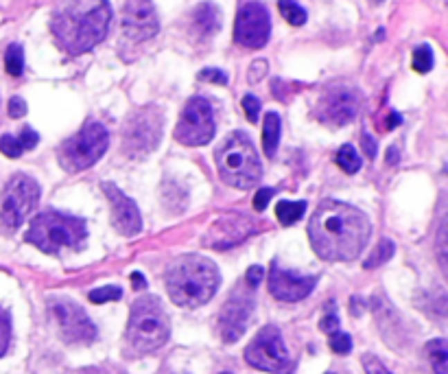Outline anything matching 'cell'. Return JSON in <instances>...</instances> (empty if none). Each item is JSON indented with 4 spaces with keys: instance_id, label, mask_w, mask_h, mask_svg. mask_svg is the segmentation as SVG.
I'll list each match as a JSON object with an SVG mask.
<instances>
[{
    "instance_id": "1",
    "label": "cell",
    "mask_w": 448,
    "mask_h": 374,
    "mask_svg": "<svg viewBox=\"0 0 448 374\" xmlns=\"http://www.w3.org/2000/svg\"><path fill=\"white\" fill-rule=\"evenodd\" d=\"M372 234L370 219L359 208L326 199L317 206L309 224V239L315 254L324 260H355Z\"/></svg>"
},
{
    "instance_id": "2",
    "label": "cell",
    "mask_w": 448,
    "mask_h": 374,
    "mask_svg": "<svg viewBox=\"0 0 448 374\" xmlns=\"http://www.w3.org/2000/svg\"><path fill=\"white\" fill-rule=\"evenodd\" d=\"M111 22L107 0H70L53 18V35L70 55L92 51L105 39Z\"/></svg>"
},
{
    "instance_id": "3",
    "label": "cell",
    "mask_w": 448,
    "mask_h": 374,
    "mask_svg": "<svg viewBox=\"0 0 448 374\" xmlns=\"http://www.w3.org/2000/svg\"><path fill=\"white\" fill-rule=\"evenodd\" d=\"M219 269L210 258L186 254L173 260L166 271V291L177 307L197 309L206 304L219 289Z\"/></svg>"
},
{
    "instance_id": "4",
    "label": "cell",
    "mask_w": 448,
    "mask_h": 374,
    "mask_svg": "<svg viewBox=\"0 0 448 374\" xmlns=\"http://www.w3.org/2000/svg\"><path fill=\"white\" fill-rule=\"evenodd\" d=\"M171 324L162 302L158 298H140L134 302L127 332H125V344L132 355H149L162 348L169 339Z\"/></svg>"
},
{
    "instance_id": "5",
    "label": "cell",
    "mask_w": 448,
    "mask_h": 374,
    "mask_svg": "<svg viewBox=\"0 0 448 374\" xmlns=\"http://www.w3.org/2000/svg\"><path fill=\"white\" fill-rule=\"evenodd\" d=\"M217 169L223 182L234 188H251L260 182L262 164L247 134L234 132L223 141L217 149Z\"/></svg>"
},
{
    "instance_id": "6",
    "label": "cell",
    "mask_w": 448,
    "mask_h": 374,
    "mask_svg": "<svg viewBox=\"0 0 448 374\" xmlns=\"http://www.w3.org/2000/svg\"><path fill=\"white\" fill-rule=\"evenodd\" d=\"M86 221L79 217L62 215L57 211H46L31 221V228L26 232V243L35 245L46 254H57L64 247L79 249L86 241Z\"/></svg>"
},
{
    "instance_id": "7",
    "label": "cell",
    "mask_w": 448,
    "mask_h": 374,
    "mask_svg": "<svg viewBox=\"0 0 448 374\" xmlns=\"http://www.w3.org/2000/svg\"><path fill=\"white\" fill-rule=\"evenodd\" d=\"M109 134L99 121H88L83 127L60 147V162L68 173L90 169L107 151Z\"/></svg>"
},
{
    "instance_id": "8",
    "label": "cell",
    "mask_w": 448,
    "mask_h": 374,
    "mask_svg": "<svg viewBox=\"0 0 448 374\" xmlns=\"http://www.w3.org/2000/svg\"><path fill=\"white\" fill-rule=\"evenodd\" d=\"M245 362L251 368L271 374H291L296 364L276 326H265L245 348Z\"/></svg>"
},
{
    "instance_id": "9",
    "label": "cell",
    "mask_w": 448,
    "mask_h": 374,
    "mask_svg": "<svg viewBox=\"0 0 448 374\" xmlns=\"http://www.w3.org/2000/svg\"><path fill=\"white\" fill-rule=\"evenodd\" d=\"M162 138V112L156 105H149L134 112L125 123L123 151L129 158H143L160 145Z\"/></svg>"
},
{
    "instance_id": "10",
    "label": "cell",
    "mask_w": 448,
    "mask_h": 374,
    "mask_svg": "<svg viewBox=\"0 0 448 374\" xmlns=\"http://www.w3.org/2000/svg\"><path fill=\"white\" fill-rule=\"evenodd\" d=\"M37 202H39V184L35 179L24 173L13 175L3 195L0 221L11 230L20 228L26 221V217L35 211Z\"/></svg>"
},
{
    "instance_id": "11",
    "label": "cell",
    "mask_w": 448,
    "mask_h": 374,
    "mask_svg": "<svg viewBox=\"0 0 448 374\" xmlns=\"http://www.w3.org/2000/svg\"><path fill=\"white\" fill-rule=\"evenodd\" d=\"M175 141L186 147H201L208 145L215 136V114L204 96H192L186 107L181 109L179 121L175 125Z\"/></svg>"
},
{
    "instance_id": "12",
    "label": "cell",
    "mask_w": 448,
    "mask_h": 374,
    "mask_svg": "<svg viewBox=\"0 0 448 374\" xmlns=\"http://www.w3.org/2000/svg\"><path fill=\"white\" fill-rule=\"evenodd\" d=\"M254 313V294L247 285H241L232 291L228 302L219 313V335L226 344H234L243 337V332Z\"/></svg>"
},
{
    "instance_id": "13",
    "label": "cell",
    "mask_w": 448,
    "mask_h": 374,
    "mask_svg": "<svg viewBox=\"0 0 448 374\" xmlns=\"http://www.w3.org/2000/svg\"><path fill=\"white\" fill-rule=\"evenodd\" d=\"M271 33V20L269 11L262 3L249 0V3L239 7L234 22V39L236 44L245 48H262L269 42Z\"/></svg>"
},
{
    "instance_id": "14",
    "label": "cell",
    "mask_w": 448,
    "mask_h": 374,
    "mask_svg": "<svg viewBox=\"0 0 448 374\" xmlns=\"http://www.w3.org/2000/svg\"><path fill=\"white\" fill-rule=\"evenodd\" d=\"M361 109V94L355 88L334 86L321 94L315 107V116L330 127H341L350 121H355Z\"/></svg>"
},
{
    "instance_id": "15",
    "label": "cell",
    "mask_w": 448,
    "mask_h": 374,
    "mask_svg": "<svg viewBox=\"0 0 448 374\" xmlns=\"http://www.w3.org/2000/svg\"><path fill=\"white\" fill-rule=\"evenodd\" d=\"M51 313L60 328V335L68 344H90L96 337V328L90 322L79 304L68 298H57L51 302Z\"/></svg>"
},
{
    "instance_id": "16",
    "label": "cell",
    "mask_w": 448,
    "mask_h": 374,
    "mask_svg": "<svg viewBox=\"0 0 448 374\" xmlns=\"http://www.w3.org/2000/svg\"><path fill=\"white\" fill-rule=\"evenodd\" d=\"M160 31V20L151 0H127L123 9V33L132 42L151 39Z\"/></svg>"
},
{
    "instance_id": "17",
    "label": "cell",
    "mask_w": 448,
    "mask_h": 374,
    "mask_svg": "<svg viewBox=\"0 0 448 374\" xmlns=\"http://www.w3.org/2000/svg\"><path fill=\"white\" fill-rule=\"evenodd\" d=\"M256 232V224L245 215H226L206 232L204 243L213 249H230Z\"/></svg>"
},
{
    "instance_id": "18",
    "label": "cell",
    "mask_w": 448,
    "mask_h": 374,
    "mask_svg": "<svg viewBox=\"0 0 448 374\" xmlns=\"http://www.w3.org/2000/svg\"><path fill=\"white\" fill-rule=\"evenodd\" d=\"M317 285L315 276H300L296 271H287L280 267V262H271L269 271V291L271 296L283 302H298L304 300Z\"/></svg>"
},
{
    "instance_id": "19",
    "label": "cell",
    "mask_w": 448,
    "mask_h": 374,
    "mask_svg": "<svg viewBox=\"0 0 448 374\" xmlns=\"http://www.w3.org/2000/svg\"><path fill=\"white\" fill-rule=\"evenodd\" d=\"M103 190L111 204V224L123 237H134V234L143 230V217L138 213V206L114 184L105 182Z\"/></svg>"
},
{
    "instance_id": "20",
    "label": "cell",
    "mask_w": 448,
    "mask_h": 374,
    "mask_svg": "<svg viewBox=\"0 0 448 374\" xmlns=\"http://www.w3.org/2000/svg\"><path fill=\"white\" fill-rule=\"evenodd\" d=\"M192 35L199 39L213 37L221 29V11L213 3H204L192 11Z\"/></svg>"
},
{
    "instance_id": "21",
    "label": "cell",
    "mask_w": 448,
    "mask_h": 374,
    "mask_svg": "<svg viewBox=\"0 0 448 374\" xmlns=\"http://www.w3.org/2000/svg\"><path fill=\"white\" fill-rule=\"evenodd\" d=\"M280 145V116L276 112H267L265 114V123H262V149L265 156L274 158L276 151Z\"/></svg>"
},
{
    "instance_id": "22",
    "label": "cell",
    "mask_w": 448,
    "mask_h": 374,
    "mask_svg": "<svg viewBox=\"0 0 448 374\" xmlns=\"http://www.w3.org/2000/svg\"><path fill=\"white\" fill-rule=\"evenodd\" d=\"M306 204L304 202H278L276 206V217L283 226H291L304 217Z\"/></svg>"
},
{
    "instance_id": "23",
    "label": "cell",
    "mask_w": 448,
    "mask_h": 374,
    "mask_svg": "<svg viewBox=\"0 0 448 374\" xmlns=\"http://www.w3.org/2000/svg\"><path fill=\"white\" fill-rule=\"evenodd\" d=\"M427 353L431 359V366L436 374H448V348L444 339H433L427 346Z\"/></svg>"
},
{
    "instance_id": "24",
    "label": "cell",
    "mask_w": 448,
    "mask_h": 374,
    "mask_svg": "<svg viewBox=\"0 0 448 374\" xmlns=\"http://www.w3.org/2000/svg\"><path fill=\"white\" fill-rule=\"evenodd\" d=\"M278 9L283 13V18L293 24V26H302L306 22V11L296 3V0H278Z\"/></svg>"
},
{
    "instance_id": "25",
    "label": "cell",
    "mask_w": 448,
    "mask_h": 374,
    "mask_svg": "<svg viewBox=\"0 0 448 374\" xmlns=\"http://www.w3.org/2000/svg\"><path fill=\"white\" fill-rule=\"evenodd\" d=\"M5 68L11 77H20L24 71V51L20 44H9L5 53Z\"/></svg>"
},
{
    "instance_id": "26",
    "label": "cell",
    "mask_w": 448,
    "mask_h": 374,
    "mask_svg": "<svg viewBox=\"0 0 448 374\" xmlns=\"http://www.w3.org/2000/svg\"><path fill=\"white\" fill-rule=\"evenodd\" d=\"M337 164L341 166V169L346 171V173H357L359 169H361V158H359V154H357V149L352 147V145H343L339 151H337Z\"/></svg>"
},
{
    "instance_id": "27",
    "label": "cell",
    "mask_w": 448,
    "mask_h": 374,
    "mask_svg": "<svg viewBox=\"0 0 448 374\" xmlns=\"http://www.w3.org/2000/svg\"><path fill=\"white\" fill-rule=\"evenodd\" d=\"M394 252H396V245L391 243L389 239H383L379 243V247H376L374 252H372V256L366 260V269H374V267L383 265V262H387L391 256H394Z\"/></svg>"
},
{
    "instance_id": "28",
    "label": "cell",
    "mask_w": 448,
    "mask_h": 374,
    "mask_svg": "<svg viewBox=\"0 0 448 374\" xmlns=\"http://www.w3.org/2000/svg\"><path fill=\"white\" fill-rule=\"evenodd\" d=\"M411 66H413V71L420 73V75H424L429 73L431 68H433V51L429 44H420L413 55H411Z\"/></svg>"
},
{
    "instance_id": "29",
    "label": "cell",
    "mask_w": 448,
    "mask_h": 374,
    "mask_svg": "<svg viewBox=\"0 0 448 374\" xmlns=\"http://www.w3.org/2000/svg\"><path fill=\"white\" fill-rule=\"evenodd\" d=\"M120 296H123L120 287L107 285V287H101V289L90 291V302H94V304H103V302H111V300H120Z\"/></svg>"
},
{
    "instance_id": "30",
    "label": "cell",
    "mask_w": 448,
    "mask_h": 374,
    "mask_svg": "<svg viewBox=\"0 0 448 374\" xmlns=\"http://www.w3.org/2000/svg\"><path fill=\"white\" fill-rule=\"evenodd\" d=\"M330 348L337 355H348L352 350V337L343 330H334L330 332Z\"/></svg>"
},
{
    "instance_id": "31",
    "label": "cell",
    "mask_w": 448,
    "mask_h": 374,
    "mask_svg": "<svg viewBox=\"0 0 448 374\" xmlns=\"http://www.w3.org/2000/svg\"><path fill=\"white\" fill-rule=\"evenodd\" d=\"M0 151H3L7 158H20L24 154V149H22L18 138L16 136H9V134L0 136Z\"/></svg>"
},
{
    "instance_id": "32",
    "label": "cell",
    "mask_w": 448,
    "mask_h": 374,
    "mask_svg": "<svg viewBox=\"0 0 448 374\" xmlns=\"http://www.w3.org/2000/svg\"><path fill=\"white\" fill-rule=\"evenodd\" d=\"M11 341V317L5 309H0V357L9 348Z\"/></svg>"
},
{
    "instance_id": "33",
    "label": "cell",
    "mask_w": 448,
    "mask_h": 374,
    "mask_svg": "<svg viewBox=\"0 0 448 374\" xmlns=\"http://www.w3.org/2000/svg\"><path fill=\"white\" fill-rule=\"evenodd\" d=\"M243 112L247 116L249 123H256L260 116V101L256 99L254 94H245L243 96Z\"/></svg>"
},
{
    "instance_id": "34",
    "label": "cell",
    "mask_w": 448,
    "mask_h": 374,
    "mask_svg": "<svg viewBox=\"0 0 448 374\" xmlns=\"http://www.w3.org/2000/svg\"><path fill=\"white\" fill-rule=\"evenodd\" d=\"M363 368H366V374H391L379 357H374V355H363Z\"/></svg>"
},
{
    "instance_id": "35",
    "label": "cell",
    "mask_w": 448,
    "mask_h": 374,
    "mask_svg": "<svg viewBox=\"0 0 448 374\" xmlns=\"http://www.w3.org/2000/svg\"><path fill=\"white\" fill-rule=\"evenodd\" d=\"M199 79L217 83V86H228V75L223 71H219V68H206V71L199 73Z\"/></svg>"
},
{
    "instance_id": "36",
    "label": "cell",
    "mask_w": 448,
    "mask_h": 374,
    "mask_svg": "<svg viewBox=\"0 0 448 374\" xmlns=\"http://www.w3.org/2000/svg\"><path fill=\"white\" fill-rule=\"evenodd\" d=\"M332 307H334V304H330V311L324 315V320L319 322V328L324 330V332H328V335H330V332H334V330H339V317H337V313H334Z\"/></svg>"
},
{
    "instance_id": "37",
    "label": "cell",
    "mask_w": 448,
    "mask_h": 374,
    "mask_svg": "<svg viewBox=\"0 0 448 374\" xmlns=\"http://www.w3.org/2000/svg\"><path fill=\"white\" fill-rule=\"evenodd\" d=\"M18 141H20V145H22L24 151H29V149H35V147H37L39 136H37L31 127H24V130L20 132V136H18Z\"/></svg>"
},
{
    "instance_id": "38",
    "label": "cell",
    "mask_w": 448,
    "mask_h": 374,
    "mask_svg": "<svg viewBox=\"0 0 448 374\" xmlns=\"http://www.w3.org/2000/svg\"><path fill=\"white\" fill-rule=\"evenodd\" d=\"M267 68H269V66H267V62H265V60H256L254 64L249 66V75H247V81H249V83H256V81H260L265 75H267Z\"/></svg>"
},
{
    "instance_id": "39",
    "label": "cell",
    "mask_w": 448,
    "mask_h": 374,
    "mask_svg": "<svg viewBox=\"0 0 448 374\" xmlns=\"http://www.w3.org/2000/svg\"><path fill=\"white\" fill-rule=\"evenodd\" d=\"M262 276H265V269H262L260 265H251V267L247 269V274H245V285H247L249 289L258 287L260 280H262Z\"/></svg>"
},
{
    "instance_id": "40",
    "label": "cell",
    "mask_w": 448,
    "mask_h": 374,
    "mask_svg": "<svg viewBox=\"0 0 448 374\" xmlns=\"http://www.w3.org/2000/svg\"><path fill=\"white\" fill-rule=\"evenodd\" d=\"M271 197H274V190L271 188H260L256 195H254V211L262 213L265 208H267V204H269Z\"/></svg>"
},
{
    "instance_id": "41",
    "label": "cell",
    "mask_w": 448,
    "mask_h": 374,
    "mask_svg": "<svg viewBox=\"0 0 448 374\" xmlns=\"http://www.w3.org/2000/svg\"><path fill=\"white\" fill-rule=\"evenodd\" d=\"M24 114H26L24 99H20V96H13V99L9 101V116L11 118H22Z\"/></svg>"
},
{
    "instance_id": "42",
    "label": "cell",
    "mask_w": 448,
    "mask_h": 374,
    "mask_svg": "<svg viewBox=\"0 0 448 374\" xmlns=\"http://www.w3.org/2000/svg\"><path fill=\"white\" fill-rule=\"evenodd\" d=\"M361 143H363V149H366V156L374 158L376 156V141H374V138L370 134H363L361 136Z\"/></svg>"
},
{
    "instance_id": "43",
    "label": "cell",
    "mask_w": 448,
    "mask_h": 374,
    "mask_svg": "<svg viewBox=\"0 0 448 374\" xmlns=\"http://www.w3.org/2000/svg\"><path fill=\"white\" fill-rule=\"evenodd\" d=\"M132 285H134V289H145V287H147V283H145V276L140 274V271L132 274Z\"/></svg>"
},
{
    "instance_id": "44",
    "label": "cell",
    "mask_w": 448,
    "mask_h": 374,
    "mask_svg": "<svg viewBox=\"0 0 448 374\" xmlns=\"http://www.w3.org/2000/svg\"><path fill=\"white\" fill-rule=\"evenodd\" d=\"M400 121H402V118H400V114L391 112V114H389V121H387V130H394L396 125H400Z\"/></svg>"
},
{
    "instance_id": "45",
    "label": "cell",
    "mask_w": 448,
    "mask_h": 374,
    "mask_svg": "<svg viewBox=\"0 0 448 374\" xmlns=\"http://www.w3.org/2000/svg\"><path fill=\"white\" fill-rule=\"evenodd\" d=\"M387 156H389V158H387L389 164H396V162H398V149H396V147H389Z\"/></svg>"
},
{
    "instance_id": "46",
    "label": "cell",
    "mask_w": 448,
    "mask_h": 374,
    "mask_svg": "<svg viewBox=\"0 0 448 374\" xmlns=\"http://www.w3.org/2000/svg\"><path fill=\"white\" fill-rule=\"evenodd\" d=\"M81 374H103V370H99V368H90V370H83Z\"/></svg>"
},
{
    "instance_id": "47",
    "label": "cell",
    "mask_w": 448,
    "mask_h": 374,
    "mask_svg": "<svg viewBox=\"0 0 448 374\" xmlns=\"http://www.w3.org/2000/svg\"><path fill=\"white\" fill-rule=\"evenodd\" d=\"M221 374H230V372H221Z\"/></svg>"
}]
</instances>
